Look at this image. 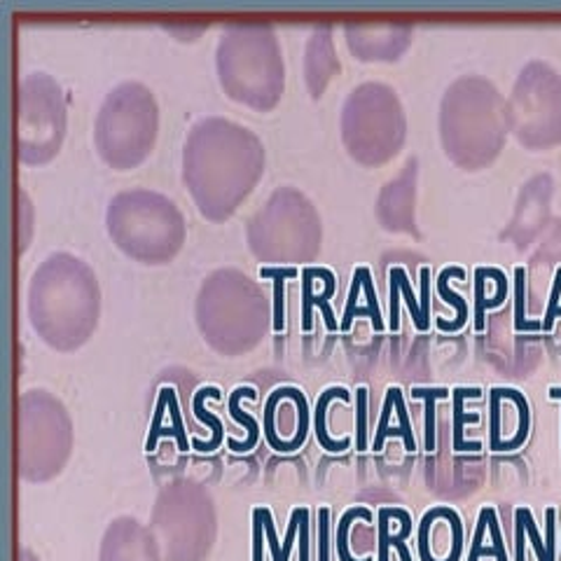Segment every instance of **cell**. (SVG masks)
I'll return each mask as SVG.
<instances>
[{
    "label": "cell",
    "instance_id": "obj_20",
    "mask_svg": "<svg viewBox=\"0 0 561 561\" xmlns=\"http://www.w3.org/2000/svg\"><path fill=\"white\" fill-rule=\"evenodd\" d=\"M307 517H309V507H305V505L295 507V511L290 513L286 540H284V546H280V561H290V550H293V542H295V534L302 529V522H305Z\"/></svg>",
    "mask_w": 561,
    "mask_h": 561
},
{
    "label": "cell",
    "instance_id": "obj_7",
    "mask_svg": "<svg viewBox=\"0 0 561 561\" xmlns=\"http://www.w3.org/2000/svg\"><path fill=\"white\" fill-rule=\"evenodd\" d=\"M332 400L348 402L351 393L344 389V386H330L328 391H323L319 396V400H316V410H313V433H316V440H319V445L325 451L342 454V451H346L351 447V437H342V440H335V437H330V431H328V410L332 405Z\"/></svg>",
    "mask_w": 561,
    "mask_h": 561
},
{
    "label": "cell",
    "instance_id": "obj_19",
    "mask_svg": "<svg viewBox=\"0 0 561 561\" xmlns=\"http://www.w3.org/2000/svg\"><path fill=\"white\" fill-rule=\"evenodd\" d=\"M367 389L358 386L356 389V449H367Z\"/></svg>",
    "mask_w": 561,
    "mask_h": 561
},
{
    "label": "cell",
    "instance_id": "obj_21",
    "mask_svg": "<svg viewBox=\"0 0 561 561\" xmlns=\"http://www.w3.org/2000/svg\"><path fill=\"white\" fill-rule=\"evenodd\" d=\"M561 316V272L557 270L554 280H552V293H550V302H548V311L546 319L540 321V330L550 332L554 328V321Z\"/></svg>",
    "mask_w": 561,
    "mask_h": 561
},
{
    "label": "cell",
    "instance_id": "obj_5",
    "mask_svg": "<svg viewBox=\"0 0 561 561\" xmlns=\"http://www.w3.org/2000/svg\"><path fill=\"white\" fill-rule=\"evenodd\" d=\"M321 276H323V293H313V274L311 270L307 267L302 272V278H305V288H302V328L309 330L311 328V309L319 307L325 316V325L330 332H337L340 325H337V319H335V311H332L330 307V297L335 295L337 290V278L335 274H332L330 270L321 267Z\"/></svg>",
    "mask_w": 561,
    "mask_h": 561
},
{
    "label": "cell",
    "instance_id": "obj_16",
    "mask_svg": "<svg viewBox=\"0 0 561 561\" xmlns=\"http://www.w3.org/2000/svg\"><path fill=\"white\" fill-rule=\"evenodd\" d=\"M288 393H290V398L295 400V405H297V433H295L293 440L288 443L286 454L300 449L305 445V440H307V433H309V408H307L305 393L300 389H295V386H288Z\"/></svg>",
    "mask_w": 561,
    "mask_h": 561
},
{
    "label": "cell",
    "instance_id": "obj_9",
    "mask_svg": "<svg viewBox=\"0 0 561 561\" xmlns=\"http://www.w3.org/2000/svg\"><path fill=\"white\" fill-rule=\"evenodd\" d=\"M391 515H393V507H381V511H379V536H377L379 557H377V561H389V550L391 548L398 550L402 561H412L410 548L405 546L408 536L412 534V515L408 513L405 517H402V524H400V531L398 534H391V529H389Z\"/></svg>",
    "mask_w": 561,
    "mask_h": 561
},
{
    "label": "cell",
    "instance_id": "obj_22",
    "mask_svg": "<svg viewBox=\"0 0 561 561\" xmlns=\"http://www.w3.org/2000/svg\"><path fill=\"white\" fill-rule=\"evenodd\" d=\"M319 561H328V531H330V507H321L319 511Z\"/></svg>",
    "mask_w": 561,
    "mask_h": 561
},
{
    "label": "cell",
    "instance_id": "obj_3",
    "mask_svg": "<svg viewBox=\"0 0 561 561\" xmlns=\"http://www.w3.org/2000/svg\"><path fill=\"white\" fill-rule=\"evenodd\" d=\"M389 293L391 300H400L402 297L408 302L419 332L431 330V267H421V300H416L405 267H393L389 272Z\"/></svg>",
    "mask_w": 561,
    "mask_h": 561
},
{
    "label": "cell",
    "instance_id": "obj_2",
    "mask_svg": "<svg viewBox=\"0 0 561 561\" xmlns=\"http://www.w3.org/2000/svg\"><path fill=\"white\" fill-rule=\"evenodd\" d=\"M162 435H171L179 443L181 451H187V433L183 424V414L179 408V396L171 389V386H162L160 396H157L154 405V419L150 424V433L146 440V451H154L157 443H160Z\"/></svg>",
    "mask_w": 561,
    "mask_h": 561
},
{
    "label": "cell",
    "instance_id": "obj_17",
    "mask_svg": "<svg viewBox=\"0 0 561 561\" xmlns=\"http://www.w3.org/2000/svg\"><path fill=\"white\" fill-rule=\"evenodd\" d=\"M414 398H424L426 400V451H435V402L449 398L447 389H414Z\"/></svg>",
    "mask_w": 561,
    "mask_h": 561
},
{
    "label": "cell",
    "instance_id": "obj_14",
    "mask_svg": "<svg viewBox=\"0 0 561 561\" xmlns=\"http://www.w3.org/2000/svg\"><path fill=\"white\" fill-rule=\"evenodd\" d=\"M300 274L297 267H260L262 278H274V330L286 328V278Z\"/></svg>",
    "mask_w": 561,
    "mask_h": 561
},
{
    "label": "cell",
    "instance_id": "obj_11",
    "mask_svg": "<svg viewBox=\"0 0 561 561\" xmlns=\"http://www.w3.org/2000/svg\"><path fill=\"white\" fill-rule=\"evenodd\" d=\"M206 398L220 400L222 393H220L218 386H202V389L195 393V400H192V410H195V416L202 421V424H206L210 431H214V435H210L208 443H202V440H197V437H195V440H192V449H197V451H202V454L216 451V449L220 447V443H222V437H225L222 421H220L216 414H210V412L206 410V405H204Z\"/></svg>",
    "mask_w": 561,
    "mask_h": 561
},
{
    "label": "cell",
    "instance_id": "obj_23",
    "mask_svg": "<svg viewBox=\"0 0 561 561\" xmlns=\"http://www.w3.org/2000/svg\"><path fill=\"white\" fill-rule=\"evenodd\" d=\"M548 396H550L552 400H561V386H552V389L548 391Z\"/></svg>",
    "mask_w": 561,
    "mask_h": 561
},
{
    "label": "cell",
    "instance_id": "obj_18",
    "mask_svg": "<svg viewBox=\"0 0 561 561\" xmlns=\"http://www.w3.org/2000/svg\"><path fill=\"white\" fill-rule=\"evenodd\" d=\"M524 286H526V270L517 267L515 270V330H540V321L529 323L524 319Z\"/></svg>",
    "mask_w": 561,
    "mask_h": 561
},
{
    "label": "cell",
    "instance_id": "obj_10",
    "mask_svg": "<svg viewBox=\"0 0 561 561\" xmlns=\"http://www.w3.org/2000/svg\"><path fill=\"white\" fill-rule=\"evenodd\" d=\"M466 270L463 267H447L440 272V276H437V295L443 297V300L451 307H456V319L454 321H447V319H437L435 325L437 330L443 332H456L461 330L466 323H468V302L463 300V297L459 293H454L449 288V278H459V280H466Z\"/></svg>",
    "mask_w": 561,
    "mask_h": 561
},
{
    "label": "cell",
    "instance_id": "obj_15",
    "mask_svg": "<svg viewBox=\"0 0 561 561\" xmlns=\"http://www.w3.org/2000/svg\"><path fill=\"white\" fill-rule=\"evenodd\" d=\"M356 519H363L365 524H373L375 515H373L370 507H365V505L348 507V511L342 515V519L337 524V557H340V561H375L373 554L356 559L348 550V531H351V524H354Z\"/></svg>",
    "mask_w": 561,
    "mask_h": 561
},
{
    "label": "cell",
    "instance_id": "obj_8",
    "mask_svg": "<svg viewBox=\"0 0 561 561\" xmlns=\"http://www.w3.org/2000/svg\"><path fill=\"white\" fill-rule=\"evenodd\" d=\"M548 517V538L542 542L538 526L534 519V513L526 505H519L515 511V529L524 534V538L531 540L534 552L538 557V561H554L557 559V542H554V519H557V511L554 507H548L546 511Z\"/></svg>",
    "mask_w": 561,
    "mask_h": 561
},
{
    "label": "cell",
    "instance_id": "obj_4",
    "mask_svg": "<svg viewBox=\"0 0 561 561\" xmlns=\"http://www.w3.org/2000/svg\"><path fill=\"white\" fill-rule=\"evenodd\" d=\"M482 557H494L496 561H511L505 552L496 507L491 505H484L480 511V517L476 524V536H472V542H470L468 561H480Z\"/></svg>",
    "mask_w": 561,
    "mask_h": 561
},
{
    "label": "cell",
    "instance_id": "obj_12",
    "mask_svg": "<svg viewBox=\"0 0 561 561\" xmlns=\"http://www.w3.org/2000/svg\"><path fill=\"white\" fill-rule=\"evenodd\" d=\"M241 398H249V400H255L257 398V391L253 389V386H239V389L232 393V398H230V414H232V419L237 421V424H241L245 431H249V437H245L243 443H237V440H227V445H230V449L234 451V454H243V451H251L255 445H257V440H260V424L257 421L249 414V412H243L241 410Z\"/></svg>",
    "mask_w": 561,
    "mask_h": 561
},
{
    "label": "cell",
    "instance_id": "obj_13",
    "mask_svg": "<svg viewBox=\"0 0 561 561\" xmlns=\"http://www.w3.org/2000/svg\"><path fill=\"white\" fill-rule=\"evenodd\" d=\"M484 280H486V267H478L476 270V330L482 332L486 328V321H484V313L486 309H496L503 305L505 295H507V278L505 274L499 270L496 272V295L489 297L484 295Z\"/></svg>",
    "mask_w": 561,
    "mask_h": 561
},
{
    "label": "cell",
    "instance_id": "obj_6",
    "mask_svg": "<svg viewBox=\"0 0 561 561\" xmlns=\"http://www.w3.org/2000/svg\"><path fill=\"white\" fill-rule=\"evenodd\" d=\"M482 398V389H478V386H470V389H466V386H456V389L451 391V410H454V451H482V443H476V440H466L463 435V428L466 424H480V414H468L466 412V400H480Z\"/></svg>",
    "mask_w": 561,
    "mask_h": 561
},
{
    "label": "cell",
    "instance_id": "obj_1",
    "mask_svg": "<svg viewBox=\"0 0 561 561\" xmlns=\"http://www.w3.org/2000/svg\"><path fill=\"white\" fill-rule=\"evenodd\" d=\"M358 316H367V319L373 321L377 332L383 330V319H381V309H379V302H377L373 272L367 267H358L354 272V278H351L348 300H346V307H344L340 330L348 332L351 325H354V319H358Z\"/></svg>",
    "mask_w": 561,
    "mask_h": 561
}]
</instances>
